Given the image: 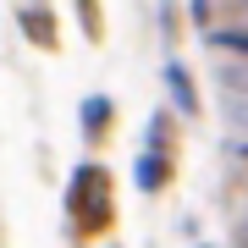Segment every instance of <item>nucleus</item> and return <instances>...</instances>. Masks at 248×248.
<instances>
[{
    "label": "nucleus",
    "mask_w": 248,
    "mask_h": 248,
    "mask_svg": "<svg viewBox=\"0 0 248 248\" xmlns=\"http://www.w3.org/2000/svg\"><path fill=\"white\" fill-rule=\"evenodd\" d=\"M215 45H226V50L248 55V33H243V28H226V33H215Z\"/></svg>",
    "instance_id": "nucleus-3"
},
{
    "label": "nucleus",
    "mask_w": 248,
    "mask_h": 248,
    "mask_svg": "<svg viewBox=\"0 0 248 248\" xmlns=\"http://www.w3.org/2000/svg\"><path fill=\"white\" fill-rule=\"evenodd\" d=\"M105 110H110L105 99H89V110H83V116H89V127H99V122H105Z\"/></svg>",
    "instance_id": "nucleus-4"
},
{
    "label": "nucleus",
    "mask_w": 248,
    "mask_h": 248,
    "mask_svg": "<svg viewBox=\"0 0 248 248\" xmlns=\"http://www.w3.org/2000/svg\"><path fill=\"white\" fill-rule=\"evenodd\" d=\"M166 78H171V94H177V105H182V110H193V83H187V72H182V66H166Z\"/></svg>",
    "instance_id": "nucleus-1"
},
{
    "label": "nucleus",
    "mask_w": 248,
    "mask_h": 248,
    "mask_svg": "<svg viewBox=\"0 0 248 248\" xmlns=\"http://www.w3.org/2000/svg\"><path fill=\"white\" fill-rule=\"evenodd\" d=\"M160 177H166V166H160L155 155H143V160H138V182H143V187H160Z\"/></svg>",
    "instance_id": "nucleus-2"
},
{
    "label": "nucleus",
    "mask_w": 248,
    "mask_h": 248,
    "mask_svg": "<svg viewBox=\"0 0 248 248\" xmlns=\"http://www.w3.org/2000/svg\"><path fill=\"white\" fill-rule=\"evenodd\" d=\"M243 155H248V143H243Z\"/></svg>",
    "instance_id": "nucleus-5"
}]
</instances>
